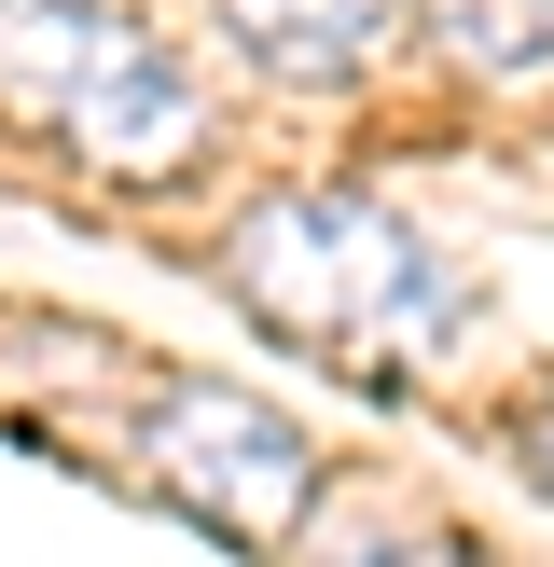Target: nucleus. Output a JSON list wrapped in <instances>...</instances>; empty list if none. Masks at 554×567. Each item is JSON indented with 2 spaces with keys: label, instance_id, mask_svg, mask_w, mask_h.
Returning <instances> with one entry per match:
<instances>
[{
  "label": "nucleus",
  "instance_id": "1",
  "mask_svg": "<svg viewBox=\"0 0 554 567\" xmlns=\"http://www.w3.org/2000/svg\"><path fill=\"white\" fill-rule=\"evenodd\" d=\"M236 291L264 305V332L347 360V374H402L416 347L458 332V291H443L430 236L375 194H277V208L236 221Z\"/></svg>",
  "mask_w": 554,
  "mask_h": 567
},
{
  "label": "nucleus",
  "instance_id": "2",
  "mask_svg": "<svg viewBox=\"0 0 554 567\" xmlns=\"http://www.w3.org/2000/svg\"><path fill=\"white\" fill-rule=\"evenodd\" d=\"M0 111L83 153L98 181H166L208 138L194 70L111 0H0Z\"/></svg>",
  "mask_w": 554,
  "mask_h": 567
},
{
  "label": "nucleus",
  "instance_id": "3",
  "mask_svg": "<svg viewBox=\"0 0 554 567\" xmlns=\"http://www.w3.org/2000/svg\"><path fill=\"white\" fill-rule=\"evenodd\" d=\"M138 457L222 540H291V513H305V430L264 415L249 388H222V374H166L153 415H138Z\"/></svg>",
  "mask_w": 554,
  "mask_h": 567
},
{
  "label": "nucleus",
  "instance_id": "4",
  "mask_svg": "<svg viewBox=\"0 0 554 567\" xmlns=\"http://www.w3.org/2000/svg\"><path fill=\"white\" fill-rule=\"evenodd\" d=\"M402 14H416V0H222V28L249 42V70H277V83H347V70H375Z\"/></svg>",
  "mask_w": 554,
  "mask_h": 567
},
{
  "label": "nucleus",
  "instance_id": "5",
  "mask_svg": "<svg viewBox=\"0 0 554 567\" xmlns=\"http://www.w3.org/2000/svg\"><path fill=\"white\" fill-rule=\"evenodd\" d=\"M443 55L458 70H526V55H554V0H430Z\"/></svg>",
  "mask_w": 554,
  "mask_h": 567
},
{
  "label": "nucleus",
  "instance_id": "6",
  "mask_svg": "<svg viewBox=\"0 0 554 567\" xmlns=\"http://www.w3.org/2000/svg\"><path fill=\"white\" fill-rule=\"evenodd\" d=\"M305 567H471V554L443 540V526H416V513H360L347 540H319Z\"/></svg>",
  "mask_w": 554,
  "mask_h": 567
},
{
  "label": "nucleus",
  "instance_id": "7",
  "mask_svg": "<svg viewBox=\"0 0 554 567\" xmlns=\"http://www.w3.org/2000/svg\"><path fill=\"white\" fill-rule=\"evenodd\" d=\"M526 471H541V498H554V388H541V415H526Z\"/></svg>",
  "mask_w": 554,
  "mask_h": 567
}]
</instances>
